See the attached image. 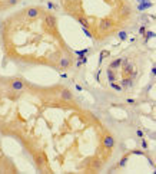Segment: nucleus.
Returning <instances> with one entry per match:
<instances>
[{
    "label": "nucleus",
    "mask_w": 156,
    "mask_h": 174,
    "mask_svg": "<svg viewBox=\"0 0 156 174\" xmlns=\"http://www.w3.org/2000/svg\"><path fill=\"white\" fill-rule=\"evenodd\" d=\"M10 88H12L13 91H22V89L24 88V82L20 81V79H15V81L10 82Z\"/></svg>",
    "instance_id": "f257e3e1"
}]
</instances>
